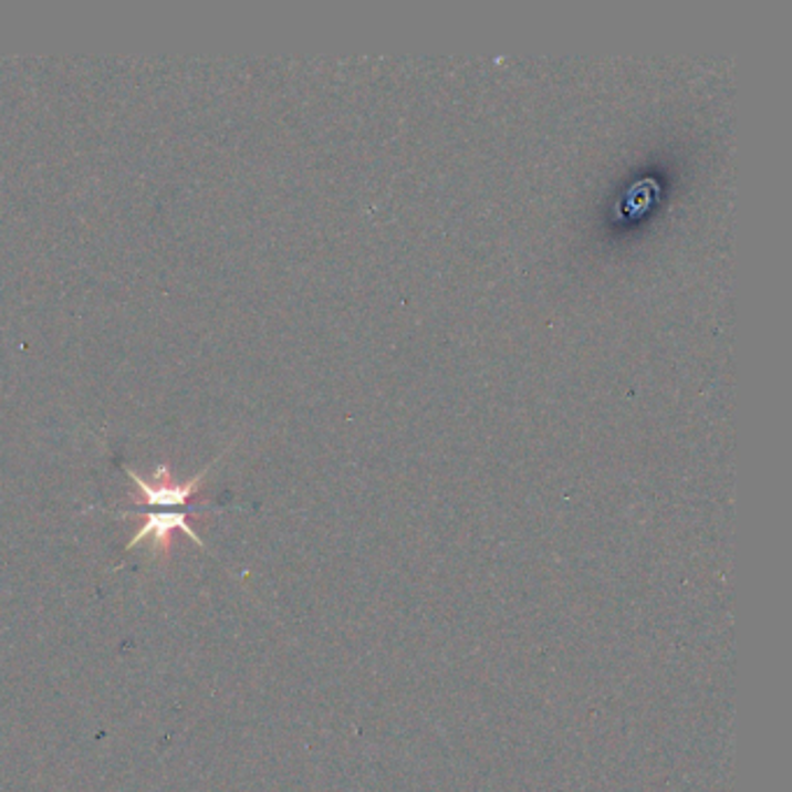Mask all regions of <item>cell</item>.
<instances>
[{
    "label": "cell",
    "instance_id": "cell-1",
    "mask_svg": "<svg viewBox=\"0 0 792 792\" xmlns=\"http://www.w3.org/2000/svg\"><path fill=\"white\" fill-rule=\"evenodd\" d=\"M219 460V458H217ZM217 460H212L207 465L205 470H200L191 481H184V483H173L170 481V470L166 468V465H160V468L156 470L154 475V481H147L139 477L137 472H133L131 468H124L128 472V477L135 481V486L139 488V493L145 496V504L149 507H181L189 502L198 491H200V483L202 479L207 477V472L215 468Z\"/></svg>",
    "mask_w": 792,
    "mask_h": 792
},
{
    "label": "cell",
    "instance_id": "cell-2",
    "mask_svg": "<svg viewBox=\"0 0 792 792\" xmlns=\"http://www.w3.org/2000/svg\"><path fill=\"white\" fill-rule=\"evenodd\" d=\"M173 530H181L184 534H189V540H194L202 551H207L205 542L198 538L196 530L191 528L189 514H186V511H147V514H145V525L133 534L131 542L126 544V551L135 549L139 542H145V540H149V538H152V542H154V551H156V553L168 551V549H170Z\"/></svg>",
    "mask_w": 792,
    "mask_h": 792
}]
</instances>
